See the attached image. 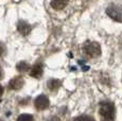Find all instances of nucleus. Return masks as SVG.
Masks as SVG:
<instances>
[{
  "label": "nucleus",
  "instance_id": "nucleus-1",
  "mask_svg": "<svg viewBox=\"0 0 122 121\" xmlns=\"http://www.w3.org/2000/svg\"><path fill=\"white\" fill-rule=\"evenodd\" d=\"M99 114L102 121H114L115 119V106L111 102H102L100 104Z\"/></svg>",
  "mask_w": 122,
  "mask_h": 121
},
{
  "label": "nucleus",
  "instance_id": "nucleus-2",
  "mask_svg": "<svg viewBox=\"0 0 122 121\" xmlns=\"http://www.w3.org/2000/svg\"><path fill=\"white\" fill-rule=\"evenodd\" d=\"M106 13L112 19L118 22H122V5L119 4H111L106 9Z\"/></svg>",
  "mask_w": 122,
  "mask_h": 121
},
{
  "label": "nucleus",
  "instance_id": "nucleus-3",
  "mask_svg": "<svg viewBox=\"0 0 122 121\" xmlns=\"http://www.w3.org/2000/svg\"><path fill=\"white\" fill-rule=\"evenodd\" d=\"M84 51L90 57H98L101 54V47L98 43L90 41L84 46Z\"/></svg>",
  "mask_w": 122,
  "mask_h": 121
},
{
  "label": "nucleus",
  "instance_id": "nucleus-4",
  "mask_svg": "<svg viewBox=\"0 0 122 121\" xmlns=\"http://www.w3.org/2000/svg\"><path fill=\"white\" fill-rule=\"evenodd\" d=\"M49 104H50V101L46 96L41 95V96H38L35 100V106H36L37 109L39 111H44V109L48 108Z\"/></svg>",
  "mask_w": 122,
  "mask_h": 121
},
{
  "label": "nucleus",
  "instance_id": "nucleus-5",
  "mask_svg": "<svg viewBox=\"0 0 122 121\" xmlns=\"http://www.w3.org/2000/svg\"><path fill=\"white\" fill-rule=\"evenodd\" d=\"M23 79L21 76H16V78L12 79L10 81V84H9V87L13 90H19L20 88L23 86Z\"/></svg>",
  "mask_w": 122,
  "mask_h": 121
},
{
  "label": "nucleus",
  "instance_id": "nucleus-6",
  "mask_svg": "<svg viewBox=\"0 0 122 121\" xmlns=\"http://www.w3.org/2000/svg\"><path fill=\"white\" fill-rule=\"evenodd\" d=\"M17 30L19 31V33L22 34V35H28V34L30 33V31H31V25L28 24V22L21 20V21L18 22Z\"/></svg>",
  "mask_w": 122,
  "mask_h": 121
},
{
  "label": "nucleus",
  "instance_id": "nucleus-7",
  "mask_svg": "<svg viewBox=\"0 0 122 121\" xmlns=\"http://www.w3.org/2000/svg\"><path fill=\"white\" fill-rule=\"evenodd\" d=\"M43 74V66L41 64H36L32 67L31 72H30V76H33V78H39Z\"/></svg>",
  "mask_w": 122,
  "mask_h": 121
},
{
  "label": "nucleus",
  "instance_id": "nucleus-8",
  "mask_svg": "<svg viewBox=\"0 0 122 121\" xmlns=\"http://www.w3.org/2000/svg\"><path fill=\"white\" fill-rule=\"evenodd\" d=\"M69 0H51V6L54 10H62L66 6Z\"/></svg>",
  "mask_w": 122,
  "mask_h": 121
},
{
  "label": "nucleus",
  "instance_id": "nucleus-9",
  "mask_svg": "<svg viewBox=\"0 0 122 121\" xmlns=\"http://www.w3.org/2000/svg\"><path fill=\"white\" fill-rule=\"evenodd\" d=\"M30 69V66L28 63L25 62H20L17 64V70L20 71V72H27L28 70Z\"/></svg>",
  "mask_w": 122,
  "mask_h": 121
},
{
  "label": "nucleus",
  "instance_id": "nucleus-10",
  "mask_svg": "<svg viewBox=\"0 0 122 121\" xmlns=\"http://www.w3.org/2000/svg\"><path fill=\"white\" fill-rule=\"evenodd\" d=\"M60 86H61V81H58V80H51L48 83V87L51 90H56Z\"/></svg>",
  "mask_w": 122,
  "mask_h": 121
},
{
  "label": "nucleus",
  "instance_id": "nucleus-11",
  "mask_svg": "<svg viewBox=\"0 0 122 121\" xmlns=\"http://www.w3.org/2000/svg\"><path fill=\"white\" fill-rule=\"evenodd\" d=\"M33 117H32L31 115H29V114H23V115H20L19 117H18L17 121H33Z\"/></svg>",
  "mask_w": 122,
  "mask_h": 121
},
{
  "label": "nucleus",
  "instance_id": "nucleus-12",
  "mask_svg": "<svg viewBox=\"0 0 122 121\" xmlns=\"http://www.w3.org/2000/svg\"><path fill=\"white\" fill-rule=\"evenodd\" d=\"M73 121H95L91 117H88V116H80V117L76 118Z\"/></svg>",
  "mask_w": 122,
  "mask_h": 121
},
{
  "label": "nucleus",
  "instance_id": "nucleus-13",
  "mask_svg": "<svg viewBox=\"0 0 122 121\" xmlns=\"http://www.w3.org/2000/svg\"><path fill=\"white\" fill-rule=\"evenodd\" d=\"M5 52V48L3 47V44H0V55H3Z\"/></svg>",
  "mask_w": 122,
  "mask_h": 121
},
{
  "label": "nucleus",
  "instance_id": "nucleus-14",
  "mask_svg": "<svg viewBox=\"0 0 122 121\" xmlns=\"http://www.w3.org/2000/svg\"><path fill=\"white\" fill-rule=\"evenodd\" d=\"M3 78V70H2V68H0V80Z\"/></svg>",
  "mask_w": 122,
  "mask_h": 121
},
{
  "label": "nucleus",
  "instance_id": "nucleus-15",
  "mask_svg": "<svg viewBox=\"0 0 122 121\" xmlns=\"http://www.w3.org/2000/svg\"><path fill=\"white\" fill-rule=\"evenodd\" d=\"M2 94H3V88H2V86L0 85V97L2 96Z\"/></svg>",
  "mask_w": 122,
  "mask_h": 121
},
{
  "label": "nucleus",
  "instance_id": "nucleus-16",
  "mask_svg": "<svg viewBox=\"0 0 122 121\" xmlns=\"http://www.w3.org/2000/svg\"><path fill=\"white\" fill-rule=\"evenodd\" d=\"M50 121H61V120H60V119H58V118H57V117H53V118H52V119H51Z\"/></svg>",
  "mask_w": 122,
  "mask_h": 121
},
{
  "label": "nucleus",
  "instance_id": "nucleus-17",
  "mask_svg": "<svg viewBox=\"0 0 122 121\" xmlns=\"http://www.w3.org/2000/svg\"><path fill=\"white\" fill-rule=\"evenodd\" d=\"M0 121H1V120H0Z\"/></svg>",
  "mask_w": 122,
  "mask_h": 121
}]
</instances>
